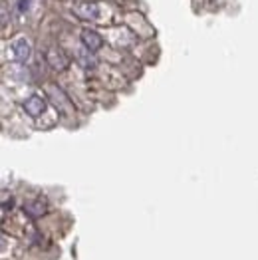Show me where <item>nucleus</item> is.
Listing matches in <instances>:
<instances>
[{"label": "nucleus", "instance_id": "423d86ee", "mask_svg": "<svg viewBox=\"0 0 258 260\" xmlns=\"http://www.w3.org/2000/svg\"><path fill=\"white\" fill-rule=\"evenodd\" d=\"M12 52H14V58L18 62H28V58L32 54V48H30V44L26 42L24 38H18L16 42L12 44Z\"/></svg>", "mask_w": 258, "mask_h": 260}, {"label": "nucleus", "instance_id": "7ed1b4c3", "mask_svg": "<svg viewBox=\"0 0 258 260\" xmlns=\"http://www.w3.org/2000/svg\"><path fill=\"white\" fill-rule=\"evenodd\" d=\"M44 109H46V100H44L42 95H30V98L24 102V111H26L30 117L42 115Z\"/></svg>", "mask_w": 258, "mask_h": 260}, {"label": "nucleus", "instance_id": "39448f33", "mask_svg": "<svg viewBox=\"0 0 258 260\" xmlns=\"http://www.w3.org/2000/svg\"><path fill=\"white\" fill-rule=\"evenodd\" d=\"M82 42H84V46H86L89 52H95V50H100L104 46L102 36L98 32H93V30H84L82 32Z\"/></svg>", "mask_w": 258, "mask_h": 260}, {"label": "nucleus", "instance_id": "f03ea898", "mask_svg": "<svg viewBox=\"0 0 258 260\" xmlns=\"http://www.w3.org/2000/svg\"><path fill=\"white\" fill-rule=\"evenodd\" d=\"M48 95H50L52 104L60 109L62 113H70L72 111V104H70V100L66 98V93L62 89H58L56 86H48Z\"/></svg>", "mask_w": 258, "mask_h": 260}, {"label": "nucleus", "instance_id": "6e6552de", "mask_svg": "<svg viewBox=\"0 0 258 260\" xmlns=\"http://www.w3.org/2000/svg\"><path fill=\"white\" fill-rule=\"evenodd\" d=\"M26 6H28V0H18V10H20V12L26 10Z\"/></svg>", "mask_w": 258, "mask_h": 260}, {"label": "nucleus", "instance_id": "f257e3e1", "mask_svg": "<svg viewBox=\"0 0 258 260\" xmlns=\"http://www.w3.org/2000/svg\"><path fill=\"white\" fill-rule=\"evenodd\" d=\"M46 62L50 64V68H54V70L62 72V70H66V68L70 66V58L64 54V50H60V48L52 46V48H48V50H46Z\"/></svg>", "mask_w": 258, "mask_h": 260}, {"label": "nucleus", "instance_id": "0eeeda50", "mask_svg": "<svg viewBox=\"0 0 258 260\" xmlns=\"http://www.w3.org/2000/svg\"><path fill=\"white\" fill-rule=\"evenodd\" d=\"M46 209H48V205H46V201H44V199H36V201H32V203L24 205V213L32 218L42 217L44 213H46Z\"/></svg>", "mask_w": 258, "mask_h": 260}, {"label": "nucleus", "instance_id": "20e7f679", "mask_svg": "<svg viewBox=\"0 0 258 260\" xmlns=\"http://www.w3.org/2000/svg\"><path fill=\"white\" fill-rule=\"evenodd\" d=\"M74 14L84 20H95L98 18V4L93 2H80L74 6Z\"/></svg>", "mask_w": 258, "mask_h": 260}]
</instances>
